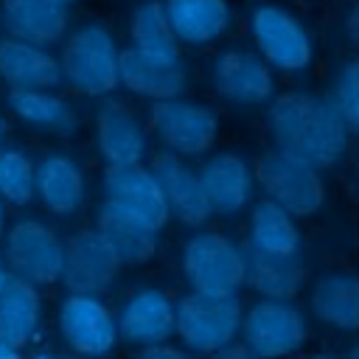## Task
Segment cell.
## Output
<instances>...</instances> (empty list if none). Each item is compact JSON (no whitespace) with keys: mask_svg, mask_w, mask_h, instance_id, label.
Here are the masks:
<instances>
[{"mask_svg":"<svg viewBox=\"0 0 359 359\" xmlns=\"http://www.w3.org/2000/svg\"><path fill=\"white\" fill-rule=\"evenodd\" d=\"M269 135L275 146L314 168H331L342 160L348 149V123L339 115L337 104L311 93H283L272 101Z\"/></svg>","mask_w":359,"mask_h":359,"instance_id":"6da1fadb","label":"cell"},{"mask_svg":"<svg viewBox=\"0 0 359 359\" xmlns=\"http://www.w3.org/2000/svg\"><path fill=\"white\" fill-rule=\"evenodd\" d=\"M62 79L81 95H107L121 84V48L95 22L79 25L62 45Z\"/></svg>","mask_w":359,"mask_h":359,"instance_id":"7a4b0ae2","label":"cell"},{"mask_svg":"<svg viewBox=\"0 0 359 359\" xmlns=\"http://www.w3.org/2000/svg\"><path fill=\"white\" fill-rule=\"evenodd\" d=\"M244 311L236 294L191 292L177 303L174 331L194 353H216L241 334Z\"/></svg>","mask_w":359,"mask_h":359,"instance_id":"3957f363","label":"cell"},{"mask_svg":"<svg viewBox=\"0 0 359 359\" xmlns=\"http://www.w3.org/2000/svg\"><path fill=\"white\" fill-rule=\"evenodd\" d=\"M182 275L194 292L236 294L247 283V255L222 233H196L182 247Z\"/></svg>","mask_w":359,"mask_h":359,"instance_id":"277c9868","label":"cell"},{"mask_svg":"<svg viewBox=\"0 0 359 359\" xmlns=\"http://www.w3.org/2000/svg\"><path fill=\"white\" fill-rule=\"evenodd\" d=\"M258 185L264 188L266 199L286 208L292 216H311L325 202V185L320 168L275 149L266 151L255 163Z\"/></svg>","mask_w":359,"mask_h":359,"instance_id":"5b68a950","label":"cell"},{"mask_svg":"<svg viewBox=\"0 0 359 359\" xmlns=\"http://www.w3.org/2000/svg\"><path fill=\"white\" fill-rule=\"evenodd\" d=\"M244 345L261 359H283L297 353L309 339L303 311L289 300L261 297L244 311L241 323Z\"/></svg>","mask_w":359,"mask_h":359,"instance_id":"8992f818","label":"cell"},{"mask_svg":"<svg viewBox=\"0 0 359 359\" xmlns=\"http://www.w3.org/2000/svg\"><path fill=\"white\" fill-rule=\"evenodd\" d=\"M6 266L11 275L34 286L53 283L65 269V244L48 224L36 219H20L6 236Z\"/></svg>","mask_w":359,"mask_h":359,"instance_id":"52a82bcc","label":"cell"},{"mask_svg":"<svg viewBox=\"0 0 359 359\" xmlns=\"http://www.w3.org/2000/svg\"><path fill=\"white\" fill-rule=\"evenodd\" d=\"M149 123L160 137V143L180 157L205 154L219 135V121L213 109L185 98L154 101L149 112Z\"/></svg>","mask_w":359,"mask_h":359,"instance_id":"ba28073f","label":"cell"},{"mask_svg":"<svg viewBox=\"0 0 359 359\" xmlns=\"http://www.w3.org/2000/svg\"><path fill=\"white\" fill-rule=\"evenodd\" d=\"M258 53L283 73L306 70L311 62V36L303 22L280 6H258L250 20Z\"/></svg>","mask_w":359,"mask_h":359,"instance_id":"9c48e42d","label":"cell"},{"mask_svg":"<svg viewBox=\"0 0 359 359\" xmlns=\"http://www.w3.org/2000/svg\"><path fill=\"white\" fill-rule=\"evenodd\" d=\"M59 334L79 356H104L115 348L121 331L98 294L70 292L59 306Z\"/></svg>","mask_w":359,"mask_h":359,"instance_id":"30bf717a","label":"cell"},{"mask_svg":"<svg viewBox=\"0 0 359 359\" xmlns=\"http://www.w3.org/2000/svg\"><path fill=\"white\" fill-rule=\"evenodd\" d=\"M121 255L115 247L101 236V230H84L76 233L65 244V269L62 280L70 292L81 294H98L112 286V280L121 272Z\"/></svg>","mask_w":359,"mask_h":359,"instance_id":"8fae6325","label":"cell"},{"mask_svg":"<svg viewBox=\"0 0 359 359\" xmlns=\"http://www.w3.org/2000/svg\"><path fill=\"white\" fill-rule=\"evenodd\" d=\"M104 202L143 219L154 230H160L171 210L163 194V185L151 168H143L140 163L135 165H109L104 174Z\"/></svg>","mask_w":359,"mask_h":359,"instance_id":"7c38bea8","label":"cell"},{"mask_svg":"<svg viewBox=\"0 0 359 359\" xmlns=\"http://www.w3.org/2000/svg\"><path fill=\"white\" fill-rule=\"evenodd\" d=\"M272 65L252 50H224L219 53L213 65V84L222 98L233 104H264L275 93V79H272Z\"/></svg>","mask_w":359,"mask_h":359,"instance_id":"4fadbf2b","label":"cell"},{"mask_svg":"<svg viewBox=\"0 0 359 359\" xmlns=\"http://www.w3.org/2000/svg\"><path fill=\"white\" fill-rule=\"evenodd\" d=\"M151 171L157 174L160 185H163V194H165V202H168V210L174 219H180L188 227H199L213 216L210 199L199 180V171L188 168L180 154H174V151L157 154L151 163Z\"/></svg>","mask_w":359,"mask_h":359,"instance_id":"5bb4252c","label":"cell"},{"mask_svg":"<svg viewBox=\"0 0 359 359\" xmlns=\"http://www.w3.org/2000/svg\"><path fill=\"white\" fill-rule=\"evenodd\" d=\"M174 320L177 303H171L160 289H140L123 303L118 314V331L126 342L151 348L168 342L174 334Z\"/></svg>","mask_w":359,"mask_h":359,"instance_id":"9a60e30c","label":"cell"},{"mask_svg":"<svg viewBox=\"0 0 359 359\" xmlns=\"http://www.w3.org/2000/svg\"><path fill=\"white\" fill-rule=\"evenodd\" d=\"M0 79L11 90H50L62 81V62L45 45L8 36L0 42Z\"/></svg>","mask_w":359,"mask_h":359,"instance_id":"2e32d148","label":"cell"},{"mask_svg":"<svg viewBox=\"0 0 359 359\" xmlns=\"http://www.w3.org/2000/svg\"><path fill=\"white\" fill-rule=\"evenodd\" d=\"M0 14L8 36L22 42L48 48L67 34V3L62 0H3Z\"/></svg>","mask_w":359,"mask_h":359,"instance_id":"e0dca14e","label":"cell"},{"mask_svg":"<svg viewBox=\"0 0 359 359\" xmlns=\"http://www.w3.org/2000/svg\"><path fill=\"white\" fill-rule=\"evenodd\" d=\"M95 146L107 165H135L146 154V132L126 107L109 101L95 115Z\"/></svg>","mask_w":359,"mask_h":359,"instance_id":"ac0fdd59","label":"cell"},{"mask_svg":"<svg viewBox=\"0 0 359 359\" xmlns=\"http://www.w3.org/2000/svg\"><path fill=\"white\" fill-rule=\"evenodd\" d=\"M199 180L205 185L213 213H238L241 208H247L252 196V171L238 154L230 151L205 160L199 168Z\"/></svg>","mask_w":359,"mask_h":359,"instance_id":"d6986e66","label":"cell"},{"mask_svg":"<svg viewBox=\"0 0 359 359\" xmlns=\"http://www.w3.org/2000/svg\"><path fill=\"white\" fill-rule=\"evenodd\" d=\"M121 84L135 95H143L151 101L180 98L185 90V70L182 65L157 62L143 56L135 48H126L121 50Z\"/></svg>","mask_w":359,"mask_h":359,"instance_id":"ffe728a7","label":"cell"},{"mask_svg":"<svg viewBox=\"0 0 359 359\" xmlns=\"http://www.w3.org/2000/svg\"><path fill=\"white\" fill-rule=\"evenodd\" d=\"M42 320V303L34 283L8 272V280L0 289V339L22 348L34 339Z\"/></svg>","mask_w":359,"mask_h":359,"instance_id":"44dd1931","label":"cell"},{"mask_svg":"<svg viewBox=\"0 0 359 359\" xmlns=\"http://www.w3.org/2000/svg\"><path fill=\"white\" fill-rule=\"evenodd\" d=\"M163 6L177 39L185 45H208L230 25L227 0H165Z\"/></svg>","mask_w":359,"mask_h":359,"instance_id":"7402d4cb","label":"cell"},{"mask_svg":"<svg viewBox=\"0 0 359 359\" xmlns=\"http://www.w3.org/2000/svg\"><path fill=\"white\" fill-rule=\"evenodd\" d=\"M36 196L53 213H73L84 202V174L70 154H48L36 163Z\"/></svg>","mask_w":359,"mask_h":359,"instance_id":"603a6c76","label":"cell"},{"mask_svg":"<svg viewBox=\"0 0 359 359\" xmlns=\"http://www.w3.org/2000/svg\"><path fill=\"white\" fill-rule=\"evenodd\" d=\"M95 224L101 236L115 247L123 264H146L157 252V230L109 202L98 208Z\"/></svg>","mask_w":359,"mask_h":359,"instance_id":"cb8c5ba5","label":"cell"},{"mask_svg":"<svg viewBox=\"0 0 359 359\" xmlns=\"http://www.w3.org/2000/svg\"><path fill=\"white\" fill-rule=\"evenodd\" d=\"M247 283L261 294L272 300H292L303 280H306V264L297 255H269L258 250H247Z\"/></svg>","mask_w":359,"mask_h":359,"instance_id":"d4e9b609","label":"cell"},{"mask_svg":"<svg viewBox=\"0 0 359 359\" xmlns=\"http://www.w3.org/2000/svg\"><path fill=\"white\" fill-rule=\"evenodd\" d=\"M311 309L325 325L337 331H356L359 328V275L334 272L320 278L311 289Z\"/></svg>","mask_w":359,"mask_h":359,"instance_id":"484cf974","label":"cell"},{"mask_svg":"<svg viewBox=\"0 0 359 359\" xmlns=\"http://www.w3.org/2000/svg\"><path fill=\"white\" fill-rule=\"evenodd\" d=\"M250 247L269 255H297L300 230L294 216L272 199H261L250 213Z\"/></svg>","mask_w":359,"mask_h":359,"instance_id":"4316f807","label":"cell"},{"mask_svg":"<svg viewBox=\"0 0 359 359\" xmlns=\"http://www.w3.org/2000/svg\"><path fill=\"white\" fill-rule=\"evenodd\" d=\"M129 34H132V48L140 50L143 56L168 62V65H180V39L168 22L163 3L149 0V3L137 6L132 14V22H129Z\"/></svg>","mask_w":359,"mask_h":359,"instance_id":"83f0119b","label":"cell"},{"mask_svg":"<svg viewBox=\"0 0 359 359\" xmlns=\"http://www.w3.org/2000/svg\"><path fill=\"white\" fill-rule=\"evenodd\" d=\"M8 107L11 112L42 132H53V135H73L79 121L76 112L70 109V104L65 98H59L50 90H11L8 93Z\"/></svg>","mask_w":359,"mask_h":359,"instance_id":"f1b7e54d","label":"cell"},{"mask_svg":"<svg viewBox=\"0 0 359 359\" xmlns=\"http://www.w3.org/2000/svg\"><path fill=\"white\" fill-rule=\"evenodd\" d=\"M36 194V165L20 149H6L0 157V199L8 205H28Z\"/></svg>","mask_w":359,"mask_h":359,"instance_id":"f546056e","label":"cell"},{"mask_svg":"<svg viewBox=\"0 0 359 359\" xmlns=\"http://www.w3.org/2000/svg\"><path fill=\"white\" fill-rule=\"evenodd\" d=\"M331 101L337 104V109L345 118L348 129L353 135H359V59H351V62H345L339 67Z\"/></svg>","mask_w":359,"mask_h":359,"instance_id":"4dcf8cb0","label":"cell"},{"mask_svg":"<svg viewBox=\"0 0 359 359\" xmlns=\"http://www.w3.org/2000/svg\"><path fill=\"white\" fill-rule=\"evenodd\" d=\"M137 359H194L191 353H185L182 348H171L168 342L163 345H151V348H143V353Z\"/></svg>","mask_w":359,"mask_h":359,"instance_id":"1f68e13d","label":"cell"},{"mask_svg":"<svg viewBox=\"0 0 359 359\" xmlns=\"http://www.w3.org/2000/svg\"><path fill=\"white\" fill-rule=\"evenodd\" d=\"M210 359H261V356H255L244 342L241 345L238 342H230V345L219 348L216 353H210Z\"/></svg>","mask_w":359,"mask_h":359,"instance_id":"d6a6232c","label":"cell"},{"mask_svg":"<svg viewBox=\"0 0 359 359\" xmlns=\"http://www.w3.org/2000/svg\"><path fill=\"white\" fill-rule=\"evenodd\" d=\"M345 28H348V36L353 39V45L359 48V3L348 11V20H345Z\"/></svg>","mask_w":359,"mask_h":359,"instance_id":"836d02e7","label":"cell"},{"mask_svg":"<svg viewBox=\"0 0 359 359\" xmlns=\"http://www.w3.org/2000/svg\"><path fill=\"white\" fill-rule=\"evenodd\" d=\"M0 359H22V353H20V348H14V345L0 339Z\"/></svg>","mask_w":359,"mask_h":359,"instance_id":"e575fe53","label":"cell"},{"mask_svg":"<svg viewBox=\"0 0 359 359\" xmlns=\"http://www.w3.org/2000/svg\"><path fill=\"white\" fill-rule=\"evenodd\" d=\"M6 280H8V266L0 261V289H3V283H6Z\"/></svg>","mask_w":359,"mask_h":359,"instance_id":"d590c367","label":"cell"},{"mask_svg":"<svg viewBox=\"0 0 359 359\" xmlns=\"http://www.w3.org/2000/svg\"><path fill=\"white\" fill-rule=\"evenodd\" d=\"M3 137H6V123H3V118H0V157H3Z\"/></svg>","mask_w":359,"mask_h":359,"instance_id":"8d00e7d4","label":"cell"},{"mask_svg":"<svg viewBox=\"0 0 359 359\" xmlns=\"http://www.w3.org/2000/svg\"><path fill=\"white\" fill-rule=\"evenodd\" d=\"M348 359H359V342L351 348V353H348Z\"/></svg>","mask_w":359,"mask_h":359,"instance_id":"74e56055","label":"cell"},{"mask_svg":"<svg viewBox=\"0 0 359 359\" xmlns=\"http://www.w3.org/2000/svg\"><path fill=\"white\" fill-rule=\"evenodd\" d=\"M309 359H337V356H325V353H317V356H309Z\"/></svg>","mask_w":359,"mask_h":359,"instance_id":"f35d334b","label":"cell"},{"mask_svg":"<svg viewBox=\"0 0 359 359\" xmlns=\"http://www.w3.org/2000/svg\"><path fill=\"white\" fill-rule=\"evenodd\" d=\"M0 233H3V199H0Z\"/></svg>","mask_w":359,"mask_h":359,"instance_id":"ab89813d","label":"cell"},{"mask_svg":"<svg viewBox=\"0 0 359 359\" xmlns=\"http://www.w3.org/2000/svg\"><path fill=\"white\" fill-rule=\"evenodd\" d=\"M0 28H3V14H0Z\"/></svg>","mask_w":359,"mask_h":359,"instance_id":"60d3db41","label":"cell"},{"mask_svg":"<svg viewBox=\"0 0 359 359\" xmlns=\"http://www.w3.org/2000/svg\"><path fill=\"white\" fill-rule=\"evenodd\" d=\"M42 359H53V356H42Z\"/></svg>","mask_w":359,"mask_h":359,"instance_id":"b9f144b4","label":"cell"},{"mask_svg":"<svg viewBox=\"0 0 359 359\" xmlns=\"http://www.w3.org/2000/svg\"><path fill=\"white\" fill-rule=\"evenodd\" d=\"M62 3H73V0H62Z\"/></svg>","mask_w":359,"mask_h":359,"instance_id":"7bdbcfd3","label":"cell"}]
</instances>
